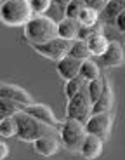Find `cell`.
Instances as JSON below:
<instances>
[{
    "label": "cell",
    "instance_id": "6da1fadb",
    "mask_svg": "<svg viewBox=\"0 0 125 160\" xmlns=\"http://www.w3.org/2000/svg\"><path fill=\"white\" fill-rule=\"evenodd\" d=\"M14 118L17 122L16 138L24 141V143H33V141L40 139L44 136H59V129L50 127V125L33 118L31 115H28V113H24V112L16 113Z\"/></svg>",
    "mask_w": 125,
    "mask_h": 160
},
{
    "label": "cell",
    "instance_id": "7a4b0ae2",
    "mask_svg": "<svg viewBox=\"0 0 125 160\" xmlns=\"http://www.w3.org/2000/svg\"><path fill=\"white\" fill-rule=\"evenodd\" d=\"M23 28H24V38L30 45H40L57 38V23L45 14L33 16Z\"/></svg>",
    "mask_w": 125,
    "mask_h": 160
},
{
    "label": "cell",
    "instance_id": "3957f363",
    "mask_svg": "<svg viewBox=\"0 0 125 160\" xmlns=\"http://www.w3.org/2000/svg\"><path fill=\"white\" fill-rule=\"evenodd\" d=\"M35 16L28 0H2L0 2V21L5 26L17 28L24 26Z\"/></svg>",
    "mask_w": 125,
    "mask_h": 160
},
{
    "label": "cell",
    "instance_id": "277c9868",
    "mask_svg": "<svg viewBox=\"0 0 125 160\" xmlns=\"http://www.w3.org/2000/svg\"><path fill=\"white\" fill-rule=\"evenodd\" d=\"M85 136H87V132H85V125L82 122L66 118L59 125V139L68 152H80V146Z\"/></svg>",
    "mask_w": 125,
    "mask_h": 160
},
{
    "label": "cell",
    "instance_id": "5b68a950",
    "mask_svg": "<svg viewBox=\"0 0 125 160\" xmlns=\"http://www.w3.org/2000/svg\"><path fill=\"white\" fill-rule=\"evenodd\" d=\"M65 113H66V118L77 120V122H82V124H85L89 120V117L92 115V101L89 99V94H87L85 89L78 92L77 96H73L71 99H68Z\"/></svg>",
    "mask_w": 125,
    "mask_h": 160
},
{
    "label": "cell",
    "instance_id": "8992f818",
    "mask_svg": "<svg viewBox=\"0 0 125 160\" xmlns=\"http://www.w3.org/2000/svg\"><path fill=\"white\" fill-rule=\"evenodd\" d=\"M70 44L68 40L65 38H54L50 42H45V44H40V45H31L40 56L47 58V59H52V61H59L63 59L65 56H68V51H70Z\"/></svg>",
    "mask_w": 125,
    "mask_h": 160
},
{
    "label": "cell",
    "instance_id": "52a82bcc",
    "mask_svg": "<svg viewBox=\"0 0 125 160\" xmlns=\"http://www.w3.org/2000/svg\"><path fill=\"white\" fill-rule=\"evenodd\" d=\"M111 124H113V118H111L109 113H92L84 125L87 134H92V136L104 139L111 131Z\"/></svg>",
    "mask_w": 125,
    "mask_h": 160
},
{
    "label": "cell",
    "instance_id": "ba28073f",
    "mask_svg": "<svg viewBox=\"0 0 125 160\" xmlns=\"http://www.w3.org/2000/svg\"><path fill=\"white\" fill-rule=\"evenodd\" d=\"M99 59V66L104 68H117L125 63V45L120 44L118 40H109V45L106 49V52L103 54Z\"/></svg>",
    "mask_w": 125,
    "mask_h": 160
},
{
    "label": "cell",
    "instance_id": "9c48e42d",
    "mask_svg": "<svg viewBox=\"0 0 125 160\" xmlns=\"http://www.w3.org/2000/svg\"><path fill=\"white\" fill-rule=\"evenodd\" d=\"M21 112L28 113V115L33 117V118L40 120V122H44V124L50 125V127L59 129V125H61V122L56 118L54 112L49 108L47 104H42V103H30V104H24Z\"/></svg>",
    "mask_w": 125,
    "mask_h": 160
},
{
    "label": "cell",
    "instance_id": "30bf717a",
    "mask_svg": "<svg viewBox=\"0 0 125 160\" xmlns=\"http://www.w3.org/2000/svg\"><path fill=\"white\" fill-rule=\"evenodd\" d=\"M122 11H125V0H106L103 11L99 12V24L115 26V21Z\"/></svg>",
    "mask_w": 125,
    "mask_h": 160
},
{
    "label": "cell",
    "instance_id": "8fae6325",
    "mask_svg": "<svg viewBox=\"0 0 125 160\" xmlns=\"http://www.w3.org/2000/svg\"><path fill=\"white\" fill-rule=\"evenodd\" d=\"M113 103H115L113 89H111V84L108 82V78H104V87H103L99 99L92 104V113H109L113 108Z\"/></svg>",
    "mask_w": 125,
    "mask_h": 160
},
{
    "label": "cell",
    "instance_id": "7c38bea8",
    "mask_svg": "<svg viewBox=\"0 0 125 160\" xmlns=\"http://www.w3.org/2000/svg\"><path fill=\"white\" fill-rule=\"evenodd\" d=\"M0 98H5V99H14L21 104H30L33 103L31 96L24 89L17 87V85H12V84H4L0 82Z\"/></svg>",
    "mask_w": 125,
    "mask_h": 160
},
{
    "label": "cell",
    "instance_id": "4fadbf2b",
    "mask_svg": "<svg viewBox=\"0 0 125 160\" xmlns=\"http://www.w3.org/2000/svg\"><path fill=\"white\" fill-rule=\"evenodd\" d=\"M56 70L57 75L63 80H71L75 77H78V73H80V61L73 59L70 56H65L63 59L56 61Z\"/></svg>",
    "mask_w": 125,
    "mask_h": 160
},
{
    "label": "cell",
    "instance_id": "5bb4252c",
    "mask_svg": "<svg viewBox=\"0 0 125 160\" xmlns=\"http://www.w3.org/2000/svg\"><path fill=\"white\" fill-rule=\"evenodd\" d=\"M103 153V139L92 134H87L80 146V155L87 160H94Z\"/></svg>",
    "mask_w": 125,
    "mask_h": 160
},
{
    "label": "cell",
    "instance_id": "9a60e30c",
    "mask_svg": "<svg viewBox=\"0 0 125 160\" xmlns=\"http://www.w3.org/2000/svg\"><path fill=\"white\" fill-rule=\"evenodd\" d=\"M85 42H87V47H89L90 56H96V58H101L103 54L106 52L108 45H109V38L103 33V30L94 32L89 38L85 40Z\"/></svg>",
    "mask_w": 125,
    "mask_h": 160
},
{
    "label": "cell",
    "instance_id": "2e32d148",
    "mask_svg": "<svg viewBox=\"0 0 125 160\" xmlns=\"http://www.w3.org/2000/svg\"><path fill=\"white\" fill-rule=\"evenodd\" d=\"M33 150L42 157H52L59 152V141L57 136H44L40 139L33 141Z\"/></svg>",
    "mask_w": 125,
    "mask_h": 160
},
{
    "label": "cell",
    "instance_id": "e0dca14e",
    "mask_svg": "<svg viewBox=\"0 0 125 160\" xmlns=\"http://www.w3.org/2000/svg\"><path fill=\"white\" fill-rule=\"evenodd\" d=\"M78 32H80V24L77 19H70V18H63L61 21H57V37L65 38L68 42L78 38Z\"/></svg>",
    "mask_w": 125,
    "mask_h": 160
},
{
    "label": "cell",
    "instance_id": "ac0fdd59",
    "mask_svg": "<svg viewBox=\"0 0 125 160\" xmlns=\"http://www.w3.org/2000/svg\"><path fill=\"white\" fill-rule=\"evenodd\" d=\"M77 21L82 28H97V26H101L99 24V12L90 7L82 9L80 14L77 16Z\"/></svg>",
    "mask_w": 125,
    "mask_h": 160
},
{
    "label": "cell",
    "instance_id": "d6986e66",
    "mask_svg": "<svg viewBox=\"0 0 125 160\" xmlns=\"http://www.w3.org/2000/svg\"><path fill=\"white\" fill-rule=\"evenodd\" d=\"M78 75L82 77V78L89 84V82H92V80L99 78L101 77V72H99V64L96 63V61H92L89 58V59H85L80 63V73Z\"/></svg>",
    "mask_w": 125,
    "mask_h": 160
},
{
    "label": "cell",
    "instance_id": "ffe728a7",
    "mask_svg": "<svg viewBox=\"0 0 125 160\" xmlns=\"http://www.w3.org/2000/svg\"><path fill=\"white\" fill-rule=\"evenodd\" d=\"M68 56L73 58L77 61H85L90 58V52H89V47H87V42L85 40H73L70 44V51H68Z\"/></svg>",
    "mask_w": 125,
    "mask_h": 160
},
{
    "label": "cell",
    "instance_id": "44dd1931",
    "mask_svg": "<svg viewBox=\"0 0 125 160\" xmlns=\"http://www.w3.org/2000/svg\"><path fill=\"white\" fill-rule=\"evenodd\" d=\"M24 104L17 103L14 99H5V98H0V118H5V117H14L16 113H19L23 110Z\"/></svg>",
    "mask_w": 125,
    "mask_h": 160
},
{
    "label": "cell",
    "instance_id": "7402d4cb",
    "mask_svg": "<svg viewBox=\"0 0 125 160\" xmlns=\"http://www.w3.org/2000/svg\"><path fill=\"white\" fill-rule=\"evenodd\" d=\"M85 85H87V82H85L80 75L75 77V78H71V80H66V84H65V96L68 98V99H71V98L77 96L80 91H84Z\"/></svg>",
    "mask_w": 125,
    "mask_h": 160
},
{
    "label": "cell",
    "instance_id": "603a6c76",
    "mask_svg": "<svg viewBox=\"0 0 125 160\" xmlns=\"http://www.w3.org/2000/svg\"><path fill=\"white\" fill-rule=\"evenodd\" d=\"M17 134V122L14 117L0 118V136L2 138H14Z\"/></svg>",
    "mask_w": 125,
    "mask_h": 160
},
{
    "label": "cell",
    "instance_id": "cb8c5ba5",
    "mask_svg": "<svg viewBox=\"0 0 125 160\" xmlns=\"http://www.w3.org/2000/svg\"><path fill=\"white\" fill-rule=\"evenodd\" d=\"M103 87H104V77H99V78H96V80H92V82L87 84L85 91L89 94V99L92 101V104L99 99V96H101V92H103Z\"/></svg>",
    "mask_w": 125,
    "mask_h": 160
},
{
    "label": "cell",
    "instance_id": "d4e9b609",
    "mask_svg": "<svg viewBox=\"0 0 125 160\" xmlns=\"http://www.w3.org/2000/svg\"><path fill=\"white\" fill-rule=\"evenodd\" d=\"M85 7V4L82 0H70L68 4L65 5V18L70 19H77V16L80 14V11Z\"/></svg>",
    "mask_w": 125,
    "mask_h": 160
},
{
    "label": "cell",
    "instance_id": "484cf974",
    "mask_svg": "<svg viewBox=\"0 0 125 160\" xmlns=\"http://www.w3.org/2000/svg\"><path fill=\"white\" fill-rule=\"evenodd\" d=\"M28 2L35 16H42L52 7V0H28Z\"/></svg>",
    "mask_w": 125,
    "mask_h": 160
},
{
    "label": "cell",
    "instance_id": "4316f807",
    "mask_svg": "<svg viewBox=\"0 0 125 160\" xmlns=\"http://www.w3.org/2000/svg\"><path fill=\"white\" fill-rule=\"evenodd\" d=\"M82 2L85 4V7H90L97 12H101L103 7H104V4H106V0H82Z\"/></svg>",
    "mask_w": 125,
    "mask_h": 160
},
{
    "label": "cell",
    "instance_id": "83f0119b",
    "mask_svg": "<svg viewBox=\"0 0 125 160\" xmlns=\"http://www.w3.org/2000/svg\"><path fill=\"white\" fill-rule=\"evenodd\" d=\"M115 28H117L120 33L125 35V11H122L120 14H118L117 21H115Z\"/></svg>",
    "mask_w": 125,
    "mask_h": 160
},
{
    "label": "cell",
    "instance_id": "f1b7e54d",
    "mask_svg": "<svg viewBox=\"0 0 125 160\" xmlns=\"http://www.w3.org/2000/svg\"><path fill=\"white\" fill-rule=\"evenodd\" d=\"M7 155H9V146L4 143V141H0V160L7 158Z\"/></svg>",
    "mask_w": 125,
    "mask_h": 160
},
{
    "label": "cell",
    "instance_id": "f546056e",
    "mask_svg": "<svg viewBox=\"0 0 125 160\" xmlns=\"http://www.w3.org/2000/svg\"><path fill=\"white\" fill-rule=\"evenodd\" d=\"M70 0H52V4H57V5H63V7H65L66 4H68Z\"/></svg>",
    "mask_w": 125,
    "mask_h": 160
}]
</instances>
